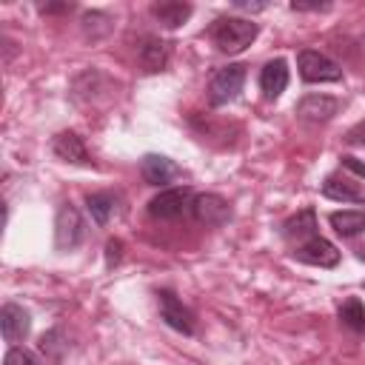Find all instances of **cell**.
Wrapping results in <instances>:
<instances>
[{"label":"cell","mask_w":365,"mask_h":365,"mask_svg":"<svg viewBox=\"0 0 365 365\" xmlns=\"http://www.w3.org/2000/svg\"><path fill=\"white\" fill-rule=\"evenodd\" d=\"M257 31H259L257 23H251L245 17H220L211 26V37L220 46V51H225V54H237L245 46H251Z\"/></svg>","instance_id":"6da1fadb"},{"label":"cell","mask_w":365,"mask_h":365,"mask_svg":"<svg viewBox=\"0 0 365 365\" xmlns=\"http://www.w3.org/2000/svg\"><path fill=\"white\" fill-rule=\"evenodd\" d=\"M297 68H299V77H302L305 83H336V80H342L339 63H334L328 54L314 51V48L299 51Z\"/></svg>","instance_id":"7a4b0ae2"},{"label":"cell","mask_w":365,"mask_h":365,"mask_svg":"<svg viewBox=\"0 0 365 365\" xmlns=\"http://www.w3.org/2000/svg\"><path fill=\"white\" fill-rule=\"evenodd\" d=\"M242 83H245V66L242 63H231V66H222L211 83H208V103L211 106H225L231 103L240 91H242Z\"/></svg>","instance_id":"3957f363"},{"label":"cell","mask_w":365,"mask_h":365,"mask_svg":"<svg viewBox=\"0 0 365 365\" xmlns=\"http://www.w3.org/2000/svg\"><path fill=\"white\" fill-rule=\"evenodd\" d=\"M80 240H83V217L71 202H63L54 217V245L60 251H71L80 245Z\"/></svg>","instance_id":"277c9868"},{"label":"cell","mask_w":365,"mask_h":365,"mask_svg":"<svg viewBox=\"0 0 365 365\" xmlns=\"http://www.w3.org/2000/svg\"><path fill=\"white\" fill-rule=\"evenodd\" d=\"M157 305H160V317H163V322H165L168 328L185 334V336L194 334V314L177 299L174 291H160V294H157Z\"/></svg>","instance_id":"5b68a950"},{"label":"cell","mask_w":365,"mask_h":365,"mask_svg":"<svg viewBox=\"0 0 365 365\" xmlns=\"http://www.w3.org/2000/svg\"><path fill=\"white\" fill-rule=\"evenodd\" d=\"M191 214H194L197 222H202L208 228L225 225L231 220V208L220 194H197L191 200Z\"/></svg>","instance_id":"8992f818"},{"label":"cell","mask_w":365,"mask_h":365,"mask_svg":"<svg viewBox=\"0 0 365 365\" xmlns=\"http://www.w3.org/2000/svg\"><path fill=\"white\" fill-rule=\"evenodd\" d=\"M191 191L188 188H165L148 202V214L157 220H177L188 205H191Z\"/></svg>","instance_id":"52a82bcc"},{"label":"cell","mask_w":365,"mask_h":365,"mask_svg":"<svg viewBox=\"0 0 365 365\" xmlns=\"http://www.w3.org/2000/svg\"><path fill=\"white\" fill-rule=\"evenodd\" d=\"M294 259L305 262V265H319V268H334L339 262V251L334 242L322 240V237H311L302 245H297Z\"/></svg>","instance_id":"ba28073f"},{"label":"cell","mask_w":365,"mask_h":365,"mask_svg":"<svg viewBox=\"0 0 365 365\" xmlns=\"http://www.w3.org/2000/svg\"><path fill=\"white\" fill-rule=\"evenodd\" d=\"M0 328H3V339L6 342H20L31 331V317H29V311L23 305L6 302L0 308Z\"/></svg>","instance_id":"9c48e42d"},{"label":"cell","mask_w":365,"mask_h":365,"mask_svg":"<svg viewBox=\"0 0 365 365\" xmlns=\"http://www.w3.org/2000/svg\"><path fill=\"white\" fill-rule=\"evenodd\" d=\"M339 111V103L328 94H308L297 103V117L308 120V123H325Z\"/></svg>","instance_id":"30bf717a"},{"label":"cell","mask_w":365,"mask_h":365,"mask_svg":"<svg viewBox=\"0 0 365 365\" xmlns=\"http://www.w3.org/2000/svg\"><path fill=\"white\" fill-rule=\"evenodd\" d=\"M140 171H143L145 182H151V185H165V182L180 177V165L163 154H145L140 163Z\"/></svg>","instance_id":"8fae6325"},{"label":"cell","mask_w":365,"mask_h":365,"mask_svg":"<svg viewBox=\"0 0 365 365\" xmlns=\"http://www.w3.org/2000/svg\"><path fill=\"white\" fill-rule=\"evenodd\" d=\"M54 154L63 160V163H71V165H91V157L83 145V140L74 134V131H60L51 143Z\"/></svg>","instance_id":"7c38bea8"},{"label":"cell","mask_w":365,"mask_h":365,"mask_svg":"<svg viewBox=\"0 0 365 365\" xmlns=\"http://www.w3.org/2000/svg\"><path fill=\"white\" fill-rule=\"evenodd\" d=\"M285 86H288V66H285V60H279V57L268 60L262 66V71H259V88H262L265 100H277L285 91Z\"/></svg>","instance_id":"4fadbf2b"},{"label":"cell","mask_w":365,"mask_h":365,"mask_svg":"<svg viewBox=\"0 0 365 365\" xmlns=\"http://www.w3.org/2000/svg\"><path fill=\"white\" fill-rule=\"evenodd\" d=\"M168 54H171V48L160 37H145L140 43V48H137V60H140V66L145 71H163L165 63H168Z\"/></svg>","instance_id":"5bb4252c"},{"label":"cell","mask_w":365,"mask_h":365,"mask_svg":"<svg viewBox=\"0 0 365 365\" xmlns=\"http://www.w3.org/2000/svg\"><path fill=\"white\" fill-rule=\"evenodd\" d=\"M322 194L328 200H339V202H365V188L348 177H325L322 182Z\"/></svg>","instance_id":"9a60e30c"},{"label":"cell","mask_w":365,"mask_h":365,"mask_svg":"<svg viewBox=\"0 0 365 365\" xmlns=\"http://www.w3.org/2000/svg\"><path fill=\"white\" fill-rule=\"evenodd\" d=\"M282 237H288V240H305V237L311 240V237H317V214H314V208H305V211L288 217L282 222Z\"/></svg>","instance_id":"2e32d148"},{"label":"cell","mask_w":365,"mask_h":365,"mask_svg":"<svg viewBox=\"0 0 365 365\" xmlns=\"http://www.w3.org/2000/svg\"><path fill=\"white\" fill-rule=\"evenodd\" d=\"M191 6L188 3H177V0H165V3H154L151 6V14L165 26V29H177L182 26L188 17H191Z\"/></svg>","instance_id":"e0dca14e"},{"label":"cell","mask_w":365,"mask_h":365,"mask_svg":"<svg viewBox=\"0 0 365 365\" xmlns=\"http://www.w3.org/2000/svg\"><path fill=\"white\" fill-rule=\"evenodd\" d=\"M328 222L339 237H356L365 231V211H334Z\"/></svg>","instance_id":"ac0fdd59"},{"label":"cell","mask_w":365,"mask_h":365,"mask_svg":"<svg viewBox=\"0 0 365 365\" xmlns=\"http://www.w3.org/2000/svg\"><path fill=\"white\" fill-rule=\"evenodd\" d=\"M86 205H88L91 220H94L97 225H106V222L111 220V214H114L117 200H114V194H108V191H97V194H88V197H86Z\"/></svg>","instance_id":"d6986e66"},{"label":"cell","mask_w":365,"mask_h":365,"mask_svg":"<svg viewBox=\"0 0 365 365\" xmlns=\"http://www.w3.org/2000/svg\"><path fill=\"white\" fill-rule=\"evenodd\" d=\"M339 319H342V325H348L351 331L365 334V305H362L359 299H348V302H342V308H339Z\"/></svg>","instance_id":"ffe728a7"},{"label":"cell","mask_w":365,"mask_h":365,"mask_svg":"<svg viewBox=\"0 0 365 365\" xmlns=\"http://www.w3.org/2000/svg\"><path fill=\"white\" fill-rule=\"evenodd\" d=\"M40 351H43L46 356H51V359H60V356H63V354L68 351L66 334H63L60 328H54V331L43 334V339H40Z\"/></svg>","instance_id":"44dd1931"},{"label":"cell","mask_w":365,"mask_h":365,"mask_svg":"<svg viewBox=\"0 0 365 365\" xmlns=\"http://www.w3.org/2000/svg\"><path fill=\"white\" fill-rule=\"evenodd\" d=\"M3 365H37V356L31 354V351H26V348H9V354H6V359H3Z\"/></svg>","instance_id":"7402d4cb"},{"label":"cell","mask_w":365,"mask_h":365,"mask_svg":"<svg viewBox=\"0 0 365 365\" xmlns=\"http://www.w3.org/2000/svg\"><path fill=\"white\" fill-rule=\"evenodd\" d=\"M345 143H348V145H359V148H365V120H359L354 128L345 131Z\"/></svg>","instance_id":"603a6c76"},{"label":"cell","mask_w":365,"mask_h":365,"mask_svg":"<svg viewBox=\"0 0 365 365\" xmlns=\"http://www.w3.org/2000/svg\"><path fill=\"white\" fill-rule=\"evenodd\" d=\"M120 257H123V242L120 240H108V245H106V265L114 268L120 262Z\"/></svg>","instance_id":"cb8c5ba5"},{"label":"cell","mask_w":365,"mask_h":365,"mask_svg":"<svg viewBox=\"0 0 365 365\" xmlns=\"http://www.w3.org/2000/svg\"><path fill=\"white\" fill-rule=\"evenodd\" d=\"M339 163H342V168H348V171H354L356 177H362V180H365V163H359L356 157H348V154H345V157H339Z\"/></svg>","instance_id":"d4e9b609"},{"label":"cell","mask_w":365,"mask_h":365,"mask_svg":"<svg viewBox=\"0 0 365 365\" xmlns=\"http://www.w3.org/2000/svg\"><path fill=\"white\" fill-rule=\"evenodd\" d=\"M71 9H74V3H43L40 6L43 14H60V11H71Z\"/></svg>","instance_id":"484cf974"},{"label":"cell","mask_w":365,"mask_h":365,"mask_svg":"<svg viewBox=\"0 0 365 365\" xmlns=\"http://www.w3.org/2000/svg\"><path fill=\"white\" fill-rule=\"evenodd\" d=\"M291 9H294V11H325V9H331V6H328V3H299V0H294Z\"/></svg>","instance_id":"4316f807"},{"label":"cell","mask_w":365,"mask_h":365,"mask_svg":"<svg viewBox=\"0 0 365 365\" xmlns=\"http://www.w3.org/2000/svg\"><path fill=\"white\" fill-rule=\"evenodd\" d=\"M234 6L242 11H262L265 9V3H248V0H234Z\"/></svg>","instance_id":"83f0119b"},{"label":"cell","mask_w":365,"mask_h":365,"mask_svg":"<svg viewBox=\"0 0 365 365\" xmlns=\"http://www.w3.org/2000/svg\"><path fill=\"white\" fill-rule=\"evenodd\" d=\"M356 257H359V259H365V245H362V248H356Z\"/></svg>","instance_id":"f1b7e54d"}]
</instances>
